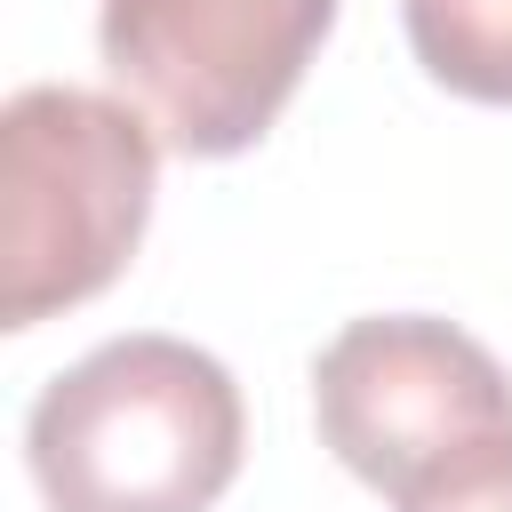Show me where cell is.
Segmentation results:
<instances>
[{"mask_svg": "<svg viewBox=\"0 0 512 512\" xmlns=\"http://www.w3.org/2000/svg\"><path fill=\"white\" fill-rule=\"evenodd\" d=\"M416 64L472 104H512V0H400Z\"/></svg>", "mask_w": 512, "mask_h": 512, "instance_id": "obj_5", "label": "cell"}, {"mask_svg": "<svg viewBox=\"0 0 512 512\" xmlns=\"http://www.w3.org/2000/svg\"><path fill=\"white\" fill-rule=\"evenodd\" d=\"M160 136L96 88L32 80L0 104V328H40L120 280L144 240Z\"/></svg>", "mask_w": 512, "mask_h": 512, "instance_id": "obj_2", "label": "cell"}, {"mask_svg": "<svg viewBox=\"0 0 512 512\" xmlns=\"http://www.w3.org/2000/svg\"><path fill=\"white\" fill-rule=\"evenodd\" d=\"M328 24L336 0H104L96 48L168 152L232 160L280 120Z\"/></svg>", "mask_w": 512, "mask_h": 512, "instance_id": "obj_4", "label": "cell"}, {"mask_svg": "<svg viewBox=\"0 0 512 512\" xmlns=\"http://www.w3.org/2000/svg\"><path fill=\"white\" fill-rule=\"evenodd\" d=\"M248 448L240 384L216 352L136 328L80 352L24 416L48 512H208Z\"/></svg>", "mask_w": 512, "mask_h": 512, "instance_id": "obj_1", "label": "cell"}, {"mask_svg": "<svg viewBox=\"0 0 512 512\" xmlns=\"http://www.w3.org/2000/svg\"><path fill=\"white\" fill-rule=\"evenodd\" d=\"M400 512H512V440L448 464V472L424 480V488H408Z\"/></svg>", "mask_w": 512, "mask_h": 512, "instance_id": "obj_6", "label": "cell"}, {"mask_svg": "<svg viewBox=\"0 0 512 512\" xmlns=\"http://www.w3.org/2000/svg\"><path fill=\"white\" fill-rule=\"evenodd\" d=\"M312 424L320 448L384 488L392 504L448 464L512 440V376L504 360L432 312H368L344 320L312 360Z\"/></svg>", "mask_w": 512, "mask_h": 512, "instance_id": "obj_3", "label": "cell"}]
</instances>
